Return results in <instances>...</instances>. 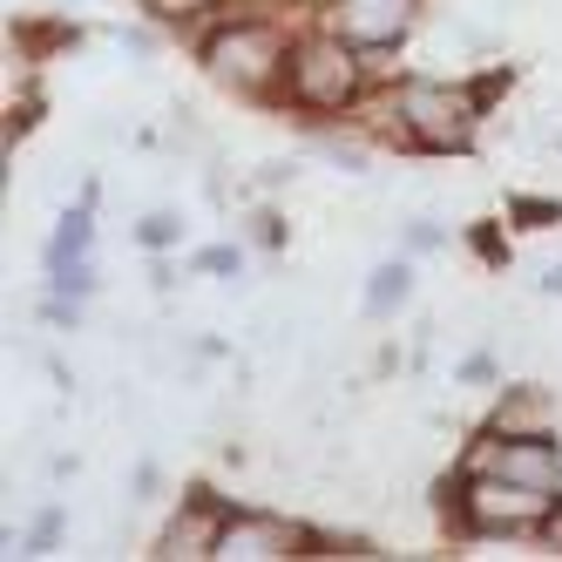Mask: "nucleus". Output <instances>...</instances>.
Returning a JSON list of instances; mask_svg holds the SVG:
<instances>
[{
  "label": "nucleus",
  "instance_id": "nucleus-1",
  "mask_svg": "<svg viewBox=\"0 0 562 562\" xmlns=\"http://www.w3.org/2000/svg\"><path fill=\"white\" fill-rule=\"evenodd\" d=\"M292 21H237L217 14L196 27V68L204 82L224 89L231 102L251 109H285V61H292Z\"/></svg>",
  "mask_w": 562,
  "mask_h": 562
},
{
  "label": "nucleus",
  "instance_id": "nucleus-2",
  "mask_svg": "<svg viewBox=\"0 0 562 562\" xmlns=\"http://www.w3.org/2000/svg\"><path fill=\"white\" fill-rule=\"evenodd\" d=\"M367 89H373L367 55H359L352 42H339L326 21H305V27L292 34V61H285V109L299 115V123H346Z\"/></svg>",
  "mask_w": 562,
  "mask_h": 562
},
{
  "label": "nucleus",
  "instance_id": "nucleus-3",
  "mask_svg": "<svg viewBox=\"0 0 562 562\" xmlns=\"http://www.w3.org/2000/svg\"><path fill=\"white\" fill-rule=\"evenodd\" d=\"M393 109L414 156H468L495 115L488 89L454 75H393Z\"/></svg>",
  "mask_w": 562,
  "mask_h": 562
},
{
  "label": "nucleus",
  "instance_id": "nucleus-4",
  "mask_svg": "<svg viewBox=\"0 0 562 562\" xmlns=\"http://www.w3.org/2000/svg\"><path fill=\"white\" fill-rule=\"evenodd\" d=\"M555 508L549 488H521V481H502V474H461L454 481H440V529H448L454 542H508V536H536L542 529V515Z\"/></svg>",
  "mask_w": 562,
  "mask_h": 562
},
{
  "label": "nucleus",
  "instance_id": "nucleus-5",
  "mask_svg": "<svg viewBox=\"0 0 562 562\" xmlns=\"http://www.w3.org/2000/svg\"><path fill=\"white\" fill-rule=\"evenodd\" d=\"M461 474H502V481H521V488H549L562 495V448L555 434H502V427H481L461 461Z\"/></svg>",
  "mask_w": 562,
  "mask_h": 562
},
{
  "label": "nucleus",
  "instance_id": "nucleus-6",
  "mask_svg": "<svg viewBox=\"0 0 562 562\" xmlns=\"http://www.w3.org/2000/svg\"><path fill=\"white\" fill-rule=\"evenodd\" d=\"M318 21H326L339 42H352L359 55H393L420 34L427 0H333Z\"/></svg>",
  "mask_w": 562,
  "mask_h": 562
},
{
  "label": "nucleus",
  "instance_id": "nucleus-7",
  "mask_svg": "<svg viewBox=\"0 0 562 562\" xmlns=\"http://www.w3.org/2000/svg\"><path fill=\"white\" fill-rule=\"evenodd\" d=\"M292 555H312V529H305V521L278 515V508H237L231 502L211 562H292Z\"/></svg>",
  "mask_w": 562,
  "mask_h": 562
},
{
  "label": "nucleus",
  "instance_id": "nucleus-8",
  "mask_svg": "<svg viewBox=\"0 0 562 562\" xmlns=\"http://www.w3.org/2000/svg\"><path fill=\"white\" fill-rule=\"evenodd\" d=\"M224 515H231V502H224V495L190 488V495L177 502V515L164 521V536H156V555H164V562H204V555H217Z\"/></svg>",
  "mask_w": 562,
  "mask_h": 562
},
{
  "label": "nucleus",
  "instance_id": "nucleus-9",
  "mask_svg": "<svg viewBox=\"0 0 562 562\" xmlns=\"http://www.w3.org/2000/svg\"><path fill=\"white\" fill-rule=\"evenodd\" d=\"M481 427H502V434H555V386H542V380L502 386Z\"/></svg>",
  "mask_w": 562,
  "mask_h": 562
},
{
  "label": "nucleus",
  "instance_id": "nucleus-10",
  "mask_svg": "<svg viewBox=\"0 0 562 562\" xmlns=\"http://www.w3.org/2000/svg\"><path fill=\"white\" fill-rule=\"evenodd\" d=\"M407 299H414V258H407V251H400V258H380V265L367 271V292H359L367 318H393Z\"/></svg>",
  "mask_w": 562,
  "mask_h": 562
},
{
  "label": "nucleus",
  "instance_id": "nucleus-11",
  "mask_svg": "<svg viewBox=\"0 0 562 562\" xmlns=\"http://www.w3.org/2000/svg\"><path fill=\"white\" fill-rule=\"evenodd\" d=\"M75 258H95V204H68V211L55 217L48 265H75Z\"/></svg>",
  "mask_w": 562,
  "mask_h": 562
},
{
  "label": "nucleus",
  "instance_id": "nucleus-12",
  "mask_svg": "<svg viewBox=\"0 0 562 562\" xmlns=\"http://www.w3.org/2000/svg\"><path fill=\"white\" fill-rule=\"evenodd\" d=\"M136 8L156 21V27H204V21H217V8H224V0H136Z\"/></svg>",
  "mask_w": 562,
  "mask_h": 562
},
{
  "label": "nucleus",
  "instance_id": "nucleus-13",
  "mask_svg": "<svg viewBox=\"0 0 562 562\" xmlns=\"http://www.w3.org/2000/svg\"><path fill=\"white\" fill-rule=\"evenodd\" d=\"M183 211H143V224H136V245L149 251V258H164V251H177L183 245Z\"/></svg>",
  "mask_w": 562,
  "mask_h": 562
},
{
  "label": "nucleus",
  "instance_id": "nucleus-14",
  "mask_svg": "<svg viewBox=\"0 0 562 562\" xmlns=\"http://www.w3.org/2000/svg\"><path fill=\"white\" fill-rule=\"evenodd\" d=\"M190 265L204 271V278H245V245H237V237H231V245H204Z\"/></svg>",
  "mask_w": 562,
  "mask_h": 562
},
{
  "label": "nucleus",
  "instance_id": "nucleus-15",
  "mask_svg": "<svg viewBox=\"0 0 562 562\" xmlns=\"http://www.w3.org/2000/svg\"><path fill=\"white\" fill-rule=\"evenodd\" d=\"M61 529H68V508H42V515H34V529H27V542H21V555H48L61 542Z\"/></svg>",
  "mask_w": 562,
  "mask_h": 562
},
{
  "label": "nucleus",
  "instance_id": "nucleus-16",
  "mask_svg": "<svg viewBox=\"0 0 562 562\" xmlns=\"http://www.w3.org/2000/svg\"><path fill=\"white\" fill-rule=\"evenodd\" d=\"M508 211L521 217V231H549V224H562V204H555V196H515Z\"/></svg>",
  "mask_w": 562,
  "mask_h": 562
},
{
  "label": "nucleus",
  "instance_id": "nucleus-17",
  "mask_svg": "<svg viewBox=\"0 0 562 562\" xmlns=\"http://www.w3.org/2000/svg\"><path fill=\"white\" fill-rule=\"evenodd\" d=\"M400 237H407V258H420V251H448V231H440L434 217H407V224H400Z\"/></svg>",
  "mask_w": 562,
  "mask_h": 562
},
{
  "label": "nucleus",
  "instance_id": "nucleus-18",
  "mask_svg": "<svg viewBox=\"0 0 562 562\" xmlns=\"http://www.w3.org/2000/svg\"><path fill=\"white\" fill-rule=\"evenodd\" d=\"M529 542H536V549H542V555H555V562H562V495H555V508H549V515H542V529H536V536H529Z\"/></svg>",
  "mask_w": 562,
  "mask_h": 562
},
{
  "label": "nucleus",
  "instance_id": "nucleus-19",
  "mask_svg": "<svg viewBox=\"0 0 562 562\" xmlns=\"http://www.w3.org/2000/svg\"><path fill=\"white\" fill-rule=\"evenodd\" d=\"M251 245H265V251L285 245V224H278V211H258V217H251Z\"/></svg>",
  "mask_w": 562,
  "mask_h": 562
},
{
  "label": "nucleus",
  "instance_id": "nucleus-20",
  "mask_svg": "<svg viewBox=\"0 0 562 562\" xmlns=\"http://www.w3.org/2000/svg\"><path fill=\"white\" fill-rule=\"evenodd\" d=\"M461 380H468V386H488V380H495V352H468V359H461Z\"/></svg>",
  "mask_w": 562,
  "mask_h": 562
},
{
  "label": "nucleus",
  "instance_id": "nucleus-21",
  "mask_svg": "<svg viewBox=\"0 0 562 562\" xmlns=\"http://www.w3.org/2000/svg\"><path fill=\"white\" fill-rule=\"evenodd\" d=\"M542 292H549V299H562V258H555V265L542 271Z\"/></svg>",
  "mask_w": 562,
  "mask_h": 562
},
{
  "label": "nucleus",
  "instance_id": "nucleus-22",
  "mask_svg": "<svg viewBox=\"0 0 562 562\" xmlns=\"http://www.w3.org/2000/svg\"><path fill=\"white\" fill-rule=\"evenodd\" d=\"M305 8H312V14H326V8H333V0H305Z\"/></svg>",
  "mask_w": 562,
  "mask_h": 562
}]
</instances>
